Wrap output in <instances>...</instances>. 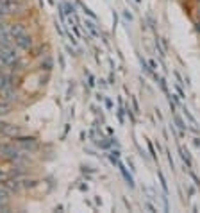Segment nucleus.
Here are the masks:
<instances>
[{
    "mask_svg": "<svg viewBox=\"0 0 200 213\" xmlns=\"http://www.w3.org/2000/svg\"><path fill=\"white\" fill-rule=\"evenodd\" d=\"M11 86V83H9V77L4 74L2 70H0V91H6L7 88Z\"/></svg>",
    "mask_w": 200,
    "mask_h": 213,
    "instance_id": "obj_3",
    "label": "nucleus"
},
{
    "mask_svg": "<svg viewBox=\"0 0 200 213\" xmlns=\"http://www.w3.org/2000/svg\"><path fill=\"white\" fill-rule=\"evenodd\" d=\"M20 9V4L16 0H0V16H6Z\"/></svg>",
    "mask_w": 200,
    "mask_h": 213,
    "instance_id": "obj_2",
    "label": "nucleus"
},
{
    "mask_svg": "<svg viewBox=\"0 0 200 213\" xmlns=\"http://www.w3.org/2000/svg\"><path fill=\"white\" fill-rule=\"evenodd\" d=\"M13 38L16 40V43L20 45L21 48H29L31 47V36L27 34L25 29H21V27H13Z\"/></svg>",
    "mask_w": 200,
    "mask_h": 213,
    "instance_id": "obj_1",
    "label": "nucleus"
}]
</instances>
